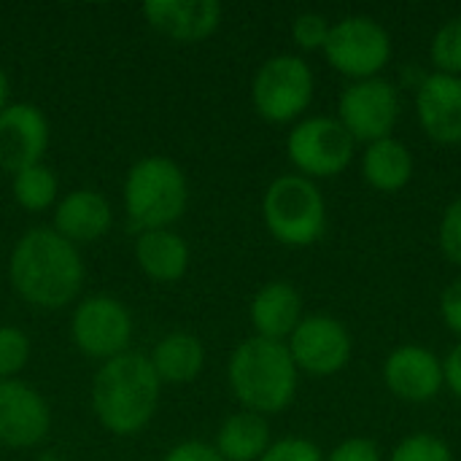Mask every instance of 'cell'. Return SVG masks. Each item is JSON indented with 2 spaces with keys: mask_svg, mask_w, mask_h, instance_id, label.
Segmentation results:
<instances>
[{
  "mask_svg": "<svg viewBox=\"0 0 461 461\" xmlns=\"http://www.w3.org/2000/svg\"><path fill=\"white\" fill-rule=\"evenodd\" d=\"M443 375H446V389L461 400V340L448 351L443 359Z\"/></svg>",
  "mask_w": 461,
  "mask_h": 461,
  "instance_id": "d6a6232c",
  "label": "cell"
},
{
  "mask_svg": "<svg viewBox=\"0 0 461 461\" xmlns=\"http://www.w3.org/2000/svg\"><path fill=\"white\" fill-rule=\"evenodd\" d=\"M440 319L454 335L461 338V276L454 278L440 294Z\"/></svg>",
  "mask_w": 461,
  "mask_h": 461,
  "instance_id": "4dcf8cb0",
  "label": "cell"
},
{
  "mask_svg": "<svg viewBox=\"0 0 461 461\" xmlns=\"http://www.w3.org/2000/svg\"><path fill=\"white\" fill-rule=\"evenodd\" d=\"M149 362L162 384H192L205 367V346L192 332H167L151 348Z\"/></svg>",
  "mask_w": 461,
  "mask_h": 461,
  "instance_id": "44dd1931",
  "label": "cell"
},
{
  "mask_svg": "<svg viewBox=\"0 0 461 461\" xmlns=\"http://www.w3.org/2000/svg\"><path fill=\"white\" fill-rule=\"evenodd\" d=\"M354 138L335 116L300 119L286 135V157L292 167L311 181L340 176L354 162Z\"/></svg>",
  "mask_w": 461,
  "mask_h": 461,
  "instance_id": "ba28073f",
  "label": "cell"
},
{
  "mask_svg": "<svg viewBox=\"0 0 461 461\" xmlns=\"http://www.w3.org/2000/svg\"><path fill=\"white\" fill-rule=\"evenodd\" d=\"M335 119L346 127L354 143L367 146L381 138H392L400 122V92L384 76L351 81L338 100Z\"/></svg>",
  "mask_w": 461,
  "mask_h": 461,
  "instance_id": "30bf717a",
  "label": "cell"
},
{
  "mask_svg": "<svg viewBox=\"0 0 461 461\" xmlns=\"http://www.w3.org/2000/svg\"><path fill=\"white\" fill-rule=\"evenodd\" d=\"M49 135V119L35 103H8L0 111V170L14 176L43 162Z\"/></svg>",
  "mask_w": 461,
  "mask_h": 461,
  "instance_id": "4fadbf2b",
  "label": "cell"
},
{
  "mask_svg": "<svg viewBox=\"0 0 461 461\" xmlns=\"http://www.w3.org/2000/svg\"><path fill=\"white\" fill-rule=\"evenodd\" d=\"M162 461H224L213 443H205V440H181L178 446H173Z\"/></svg>",
  "mask_w": 461,
  "mask_h": 461,
  "instance_id": "1f68e13d",
  "label": "cell"
},
{
  "mask_svg": "<svg viewBox=\"0 0 461 461\" xmlns=\"http://www.w3.org/2000/svg\"><path fill=\"white\" fill-rule=\"evenodd\" d=\"M324 461H384V454L381 446L370 438H348L324 454Z\"/></svg>",
  "mask_w": 461,
  "mask_h": 461,
  "instance_id": "f546056e",
  "label": "cell"
},
{
  "mask_svg": "<svg viewBox=\"0 0 461 461\" xmlns=\"http://www.w3.org/2000/svg\"><path fill=\"white\" fill-rule=\"evenodd\" d=\"M162 381L146 354L127 351L103 362L92 378L89 400L100 427L116 438L143 432L159 408Z\"/></svg>",
  "mask_w": 461,
  "mask_h": 461,
  "instance_id": "7a4b0ae2",
  "label": "cell"
},
{
  "mask_svg": "<svg viewBox=\"0 0 461 461\" xmlns=\"http://www.w3.org/2000/svg\"><path fill=\"white\" fill-rule=\"evenodd\" d=\"M84 259L78 246L51 227L27 230L11 249L8 281L14 292L38 311H62L81 300Z\"/></svg>",
  "mask_w": 461,
  "mask_h": 461,
  "instance_id": "6da1fadb",
  "label": "cell"
},
{
  "mask_svg": "<svg viewBox=\"0 0 461 461\" xmlns=\"http://www.w3.org/2000/svg\"><path fill=\"white\" fill-rule=\"evenodd\" d=\"M297 367L286 343L246 338L227 362V384L232 397L243 405V411L259 416L284 413L297 397Z\"/></svg>",
  "mask_w": 461,
  "mask_h": 461,
  "instance_id": "3957f363",
  "label": "cell"
},
{
  "mask_svg": "<svg viewBox=\"0 0 461 461\" xmlns=\"http://www.w3.org/2000/svg\"><path fill=\"white\" fill-rule=\"evenodd\" d=\"M140 14L165 38L200 43L219 30L224 8L219 0H146Z\"/></svg>",
  "mask_w": 461,
  "mask_h": 461,
  "instance_id": "9a60e30c",
  "label": "cell"
},
{
  "mask_svg": "<svg viewBox=\"0 0 461 461\" xmlns=\"http://www.w3.org/2000/svg\"><path fill=\"white\" fill-rule=\"evenodd\" d=\"M51 411L43 394L14 378L0 381V446L3 448H35L49 438Z\"/></svg>",
  "mask_w": 461,
  "mask_h": 461,
  "instance_id": "7c38bea8",
  "label": "cell"
},
{
  "mask_svg": "<svg viewBox=\"0 0 461 461\" xmlns=\"http://www.w3.org/2000/svg\"><path fill=\"white\" fill-rule=\"evenodd\" d=\"M132 313L113 294H86L70 313V340L78 354L97 359L100 365L130 351Z\"/></svg>",
  "mask_w": 461,
  "mask_h": 461,
  "instance_id": "9c48e42d",
  "label": "cell"
},
{
  "mask_svg": "<svg viewBox=\"0 0 461 461\" xmlns=\"http://www.w3.org/2000/svg\"><path fill=\"white\" fill-rule=\"evenodd\" d=\"M124 213L135 232L173 227L189 205V178L184 167L162 154L138 159L122 186Z\"/></svg>",
  "mask_w": 461,
  "mask_h": 461,
  "instance_id": "277c9868",
  "label": "cell"
},
{
  "mask_svg": "<svg viewBox=\"0 0 461 461\" xmlns=\"http://www.w3.org/2000/svg\"><path fill=\"white\" fill-rule=\"evenodd\" d=\"M316 78L300 54L267 57L251 78V105L270 124H292L311 108Z\"/></svg>",
  "mask_w": 461,
  "mask_h": 461,
  "instance_id": "8992f818",
  "label": "cell"
},
{
  "mask_svg": "<svg viewBox=\"0 0 461 461\" xmlns=\"http://www.w3.org/2000/svg\"><path fill=\"white\" fill-rule=\"evenodd\" d=\"M303 294L289 281H267L249 303V319L257 338L286 343L303 321Z\"/></svg>",
  "mask_w": 461,
  "mask_h": 461,
  "instance_id": "ac0fdd59",
  "label": "cell"
},
{
  "mask_svg": "<svg viewBox=\"0 0 461 461\" xmlns=\"http://www.w3.org/2000/svg\"><path fill=\"white\" fill-rule=\"evenodd\" d=\"M413 154L400 138H381L375 143H367L362 151V176L367 186H373L381 194L402 192L413 178Z\"/></svg>",
  "mask_w": 461,
  "mask_h": 461,
  "instance_id": "ffe728a7",
  "label": "cell"
},
{
  "mask_svg": "<svg viewBox=\"0 0 461 461\" xmlns=\"http://www.w3.org/2000/svg\"><path fill=\"white\" fill-rule=\"evenodd\" d=\"M113 227V211L97 189H70L54 205L51 230L73 246L97 243Z\"/></svg>",
  "mask_w": 461,
  "mask_h": 461,
  "instance_id": "e0dca14e",
  "label": "cell"
},
{
  "mask_svg": "<svg viewBox=\"0 0 461 461\" xmlns=\"http://www.w3.org/2000/svg\"><path fill=\"white\" fill-rule=\"evenodd\" d=\"M389 461H454V451L443 438L432 432H416L392 448Z\"/></svg>",
  "mask_w": 461,
  "mask_h": 461,
  "instance_id": "d4e9b609",
  "label": "cell"
},
{
  "mask_svg": "<svg viewBox=\"0 0 461 461\" xmlns=\"http://www.w3.org/2000/svg\"><path fill=\"white\" fill-rule=\"evenodd\" d=\"M267 232L289 249H308L327 232V203L316 181L300 173L273 178L262 194Z\"/></svg>",
  "mask_w": 461,
  "mask_h": 461,
  "instance_id": "5b68a950",
  "label": "cell"
},
{
  "mask_svg": "<svg viewBox=\"0 0 461 461\" xmlns=\"http://www.w3.org/2000/svg\"><path fill=\"white\" fill-rule=\"evenodd\" d=\"M384 384L402 402H429L446 389L443 359L427 346L405 343L386 357Z\"/></svg>",
  "mask_w": 461,
  "mask_h": 461,
  "instance_id": "5bb4252c",
  "label": "cell"
},
{
  "mask_svg": "<svg viewBox=\"0 0 461 461\" xmlns=\"http://www.w3.org/2000/svg\"><path fill=\"white\" fill-rule=\"evenodd\" d=\"M30 338L14 324H0V381H14L30 362Z\"/></svg>",
  "mask_w": 461,
  "mask_h": 461,
  "instance_id": "484cf974",
  "label": "cell"
},
{
  "mask_svg": "<svg viewBox=\"0 0 461 461\" xmlns=\"http://www.w3.org/2000/svg\"><path fill=\"white\" fill-rule=\"evenodd\" d=\"M11 103V81H8V73L0 68V111Z\"/></svg>",
  "mask_w": 461,
  "mask_h": 461,
  "instance_id": "836d02e7",
  "label": "cell"
},
{
  "mask_svg": "<svg viewBox=\"0 0 461 461\" xmlns=\"http://www.w3.org/2000/svg\"><path fill=\"white\" fill-rule=\"evenodd\" d=\"M438 243H440L443 257L461 267V194L446 205V211L440 216Z\"/></svg>",
  "mask_w": 461,
  "mask_h": 461,
  "instance_id": "83f0119b",
  "label": "cell"
},
{
  "mask_svg": "<svg viewBox=\"0 0 461 461\" xmlns=\"http://www.w3.org/2000/svg\"><path fill=\"white\" fill-rule=\"evenodd\" d=\"M321 54L332 70L351 81L375 78L392 59V35L375 16L348 14L332 22Z\"/></svg>",
  "mask_w": 461,
  "mask_h": 461,
  "instance_id": "52a82bcc",
  "label": "cell"
},
{
  "mask_svg": "<svg viewBox=\"0 0 461 461\" xmlns=\"http://www.w3.org/2000/svg\"><path fill=\"white\" fill-rule=\"evenodd\" d=\"M332 22L319 11H303L292 22V41L300 51H324Z\"/></svg>",
  "mask_w": 461,
  "mask_h": 461,
  "instance_id": "4316f807",
  "label": "cell"
},
{
  "mask_svg": "<svg viewBox=\"0 0 461 461\" xmlns=\"http://www.w3.org/2000/svg\"><path fill=\"white\" fill-rule=\"evenodd\" d=\"M259 461H324V451L308 438H281L270 443Z\"/></svg>",
  "mask_w": 461,
  "mask_h": 461,
  "instance_id": "f1b7e54d",
  "label": "cell"
},
{
  "mask_svg": "<svg viewBox=\"0 0 461 461\" xmlns=\"http://www.w3.org/2000/svg\"><path fill=\"white\" fill-rule=\"evenodd\" d=\"M11 194L19 208H24L30 213H41V211L57 205V200H59L57 173L46 162L30 165L11 176Z\"/></svg>",
  "mask_w": 461,
  "mask_h": 461,
  "instance_id": "603a6c76",
  "label": "cell"
},
{
  "mask_svg": "<svg viewBox=\"0 0 461 461\" xmlns=\"http://www.w3.org/2000/svg\"><path fill=\"white\" fill-rule=\"evenodd\" d=\"M416 116L429 140L440 146L461 143V78L429 73L416 89Z\"/></svg>",
  "mask_w": 461,
  "mask_h": 461,
  "instance_id": "2e32d148",
  "label": "cell"
},
{
  "mask_svg": "<svg viewBox=\"0 0 461 461\" xmlns=\"http://www.w3.org/2000/svg\"><path fill=\"white\" fill-rule=\"evenodd\" d=\"M429 62L432 73L459 76L461 78V14L448 16L432 35L429 43Z\"/></svg>",
  "mask_w": 461,
  "mask_h": 461,
  "instance_id": "cb8c5ba5",
  "label": "cell"
},
{
  "mask_svg": "<svg viewBox=\"0 0 461 461\" xmlns=\"http://www.w3.org/2000/svg\"><path fill=\"white\" fill-rule=\"evenodd\" d=\"M286 348L297 373L313 378H330L348 367L354 354V340L348 327L330 313L303 316L297 330L289 335Z\"/></svg>",
  "mask_w": 461,
  "mask_h": 461,
  "instance_id": "8fae6325",
  "label": "cell"
},
{
  "mask_svg": "<svg viewBox=\"0 0 461 461\" xmlns=\"http://www.w3.org/2000/svg\"><path fill=\"white\" fill-rule=\"evenodd\" d=\"M270 443L273 435L267 419L251 411H238L221 421L213 448L224 461H259Z\"/></svg>",
  "mask_w": 461,
  "mask_h": 461,
  "instance_id": "7402d4cb",
  "label": "cell"
},
{
  "mask_svg": "<svg viewBox=\"0 0 461 461\" xmlns=\"http://www.w3.org/2000/svg\"><path fill=\"white\" fill-rule=\"evenodd\" d=\"M135 262L149 281L176 284L186 276L192 251L181 232L173 227L143 230L135 235Z\"/></svg>",
  "mask_w": 461,
  "mask_h": 461,
  "instance_id": "d6986e66",
  "label": "cell"
}]
</instances>
